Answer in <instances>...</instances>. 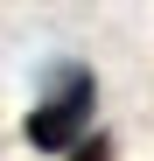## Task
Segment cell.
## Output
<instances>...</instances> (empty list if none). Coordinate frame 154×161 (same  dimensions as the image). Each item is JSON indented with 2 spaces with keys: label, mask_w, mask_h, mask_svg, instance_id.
<instances>
[{
  "label": "cell",
  "mask_w": 154,
  "mask_h": 161,
  "mask_svg": "<svg viewBox=\"0 0 154 161\" xmlns=\"http://www.w3.org/2000/svg\"><path fill=\"white\" fill-rule=\"evenodd\" d=\"M91 105H98V77H91L84 63H49L35 112L21 119V140H28L35 154H70V147H84V140H91Z\"/></svg>",
  "instance_id": "1"
},
{
  "label": "cell",
  "mask_w": 154,
  "mask_h": 161,
  "mask_svg": "<svg viewBox=\"0 0 154 161\" xmlns=\"http://www.w3.org/2000/svg\"><path fill=\"white\" fill-rule=\"evenodd\" d=\"M70 161H112V140H105V133H91L84 147H70Z\"/></svg>",
  "instance_id": "2"
}]
</instances>
